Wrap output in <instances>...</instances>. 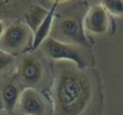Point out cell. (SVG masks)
Listing matches in <instances>:
<instances>
[{"label":"cell","mask_w":123,"mask_h":115,"mask_svg":"<svg viewBox=\"0 0 123 115\" xmlns=\"http://www.w3.org/2000/svg\"><path fill=\"white\" fill-rule=\"evenodd\" d=\"M50 103L53 115H104L105 96L98 71L69 61H53Z\"/></svg>","instance_id":"1"},{"label":"cell","mask_w":123,"mask_h":115,"mask_svg":"<svg viewBox=\"0 0 123 115\" xmlns=\"http://www.w3.org/2000/svg\"><path fill=\"white\" fill-rule=\"evenodd\" d=\"M89 6L90 3L84 1L58 2L50 37L64 43L91 49V41L83 26Z\"/></svg>","instance_id":"2"},{"label":"cell","mask_w":123,"mask_h":115,"mask_svg":"<svg viewBox=\"0 0 123 115\" xmlns=\"http://www.w3.org/2000/svg\"><path fill=\"white\" fill-rule=\"evenodd\" d=\"M51 73L52 61L38 49L19 56L13 74L23 89L34 88L40 92L47 80L51 82Z\"/></svg>","instance_id":"3"},{"label":"cell","mask_w":123,"mask_h":115,"mask_svg":"<svg viewBox=\"0 0 123 115\" xmlns=\"http://www.w3.org/2000/svg\"><path fill=\"white\" fill-rule=\"evenodd\" d=\"M39 51L52 62L69 61L80 68H89L95 65V57L91 49L64 43L51 37L41 44Z\"/></svg>","instance_id":"4"},{"label":"cell","mask_w":123,"mask_h":115,"mask_svg":"<svg viewBox=\"0 0 123 115\" xmlns=\"http://www.w3.org/2000/svg\"><path fill=\"white\" fill-rule=\"evenodd\" d=\"M34 32L23 21L12 22L0 39V49L17 58L31 51Z\"/></svg>","instance_id":"5"},{"label":"cell","mask_w":123,"mask_h":115,"mask_svg":"<svg viewBox=\"0 0 123 115\" xmlns=\"http://www.w3.org/2000/svg\"><path fill=\"white\" fill-rule=\"evenodd\" d=\"M16 109L23 115H50L51 103L41 92L34 88H24Z\"/></svg>","instance_id":"6"},{"label":"cell","mask_w":123,"mask_h":115,"mask_svg":"<svg viewBox=\"0 0 123 115\" xmlns=\"http://www.w3.org/2000/svg\"><path fill=\"white\" fill-rule=\"evenodd\" d=\"M83 26L87 36H103L109 31L111 26L110 15L102 2L90 4L84 16Z\"/></svg>","instance_id":"7"},{"label":"cell","mask_w":123,"mask_h":115,"mask_svg":"<svg viewBox=\"0 0 123 115\" xmlns=\"http://www.w3.org/2000/svg\"><path fill=\"white\" fill-rule=\"evenodd\" d=\"M22 90H23V87L18 84L13 73L10 77V79H6L1 84L0 86V102L6 112L12 113L16 109Z\"/></svg>","instance_id":"8"},{"label":"cell","mask_w":123,"mask_h":115,"mask_svg":"<svg viewBox=\"0 0 123 115\" xmlns=\"http://www.w3.org/2000/svg\"><path fill=\"white\" fill-rule=\"evenodd\" d=\"M58 2L60 1L53 2L52 6L49 10V13H48L47 17L44 18L42 24L39 26V28L34 33V41H32V47H31V51L30 52H35V51H37V49H39L41 44L51 36L52 26H53V21H54V14H55L56 8H57V5H58Z\"/></svg>","instance_id":"9"},{"label":"cell","mask_w":123,"mask_h":115,"mask_svg":"<svg viewBox=\"0 0 123 115\" xmlns=\"http://www.w3.org/2000/svg\"><path fill=\"white\" fill-rule=\"evenodd\" d=\"M50 9H47L39 3H32L26 9L23 14V22L29 27L32 32H36L39 26L47 17Z\"/></svg>","instance_id":"10"},{"label":"cell","mask_w":123,"mask_h":115,"mask_svg":"<svg viewBox=\"0 0 123 115\" xmlns=\"http://www.w3.org/2000/svg\"><path fill=\"white\" fill-rule=\"evenodd\" d=\"M17 58L0 49V77L14 72L16 67Z\"/></svg>","instance_id":"11"},{"label":"cell","mask_w":123,"mask_h":115,"mask_svg":"<svg viewBox=\"0 0 123 115\" xmlns=\"http://www.w3.org/2000/svg\"><path fill=\"white\" fill-rule=\"evenodd\" d=\"M102 4L107 10L110 16H117L122 17L123 16V1H102Z\"/></svg>","instance_id":"12"},{"label":"cell","mask_w":123,"mask_h":115,"mask_svg":"<svg viewBox=\"0 0 123 115\" xmlns=\"http://www.w3.org/2000/svg\"><path fill=\"white\" fill-rule=\"evenodd\" d=\"M6 29V24H4V22L2 21V19H0V39H1V37L3 36Z\"/></svg>","instance_id":"13"},{"label":"cell","mask_w":123,"mask_h":115,"mask_svg":"<svg viewBox=\"0 0 123 115\" xmlns=\"http://www.w3.org/2000/svg\"><path fill=\"white\" fill-rule=\"evenodd\" d=\"M0 115H10V113H9V112H6V110H1V111H0Z\"/></svg>","instance_id":"14"},{"label":"cell","mask_w":123,"mask_h":115,"mask_svg":"<svg viewBox=\"0 0 123 115\" xmlns=\"http://www.w3.org/2000/svg\"><path fill=\"white\" fill-rule=\"evenodd\" d=\"M1 110H3V107H2V104H1V102H0V111Z\"/></svg>","instance_id":"15"}]
</instances>
